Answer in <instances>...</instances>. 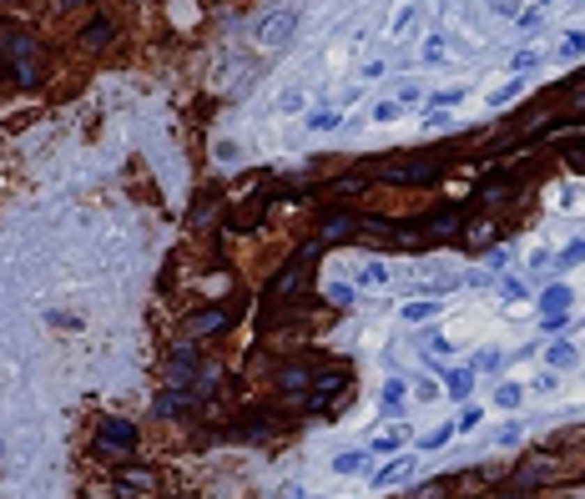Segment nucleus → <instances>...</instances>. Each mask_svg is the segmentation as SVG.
Masks as SVG:
<instances>
[{
    "label": "nucleus",
    "mask_w": 585,
    "mask_h": 499,
    "mask_svg": "<svg viewBox=\"0 0 585 499\" xmlns=\"http://www.w3.org/2000/svg\"><path fill=\"white\" fill-rule=\"evenodd\" d=\"M293 31H298V10H293V6H278L273 15H263V20L252 26V46H257V51H278Z\"/></svg>",
    "instance_id": "f257e3e1"
},
{
    "label": "nucleus",
    "mask_w": 585,
    "mask_h": 499,
    "mask_svg": "<svg viewBox=\"0 0 585 499\" xmlns=\"http://www.w3.org/2000/svg\"><path fill=\"white\" fill-rule=\"evenodd\" d=\"M409 469H414V454H404V459H394V464H383V469L374 474V484H399V479H404Z\"/></svg>",
    "instance_id": "f03ea898"
},
{
    "label": "nucleus",
    "mask_w": 585,
    "mask_h": 499,
    "mask_svg": "<svg viewBox=\"0 0 585 499\" xmlns=\"http://www.w3.org/2000/svg\"><path fill=\"white\" fill-rule=\"evenodd\" d=\"M404 112V101H374V112H368V116H374V121H394Z\"/></svg>",
    "instance_id": "7ed1b4c3"
},
{
    "label": "nucleus",
    "mask_w": 585,
    "mask_h": 499,
    "mask_svg": "<svg viewBox=\"0 0 585 499\" xmlns=\"http://www.w3.org/2000/svg\"><path fill=\"white\" fill-rule=\"evenodd\" d=\"M303 106H308V96H303V91H283V96H278V112H303Z\"/></svg>",
    "instance_id": "20e7f679"
},
{
    "label": "nucleus",
    "mask_w": 585,
    "mask_h": 499,
    "mask_svg": "<svg viewBox=\"0 0 585 499\" xmlns=\"http://www.w3.org/2000/svg\"><path fill=\"white\" fill-rule=\"evenodd\" d=\"M519 91H525V86H519V81H510V86H500V91H489V106H510Z\"/></svg>",
    "instance_id": "39448f33"
},
{
    "label": "nucleus",
    "mask_w": 585,
    "mask_h": 499,
    "mask_svg": "<svg viewBox=\"0 0 585 499\" xmlns=\"http://www.w3.org/2000/svg\"><path fill=\"white\" fill-rule=\"evenodd\" d=\"M560 263H565V268L585 263V237H575V243H565V252H560Z\"/></svg>",
    "instance_id": "423d86ee"
},
{
    "label": "nucleus",
    "mask_w": 585,
    "mask_h": 499,
    "mask_svg": "<svg viewBox=\"0 0 585 499\" xmlns=\"http://www.w3.org/2000/svg\"><path fill=\"white\" fill-rule=\"evenodd\" d=\"M106 444H137V433L126 424H112V429H106Z\"/></svg>",
    "instance_id": "0eeeda50"
},
{
    "label": "nucleus",
    "mask_w": 585,
    "mask_h": 499,
    "mask_svg": "<svg viewBox=\"0 0 585 499\" xmlns=\"http://www.w3.org/2000/svg\"><path fill=\"white\" fill-rule=\"evenodd\" d=\"M429 313H434V302H409V308H404L409 323H419V318H429Z\"/></svg>",
    "instance_id": "6e6552de"
},
{
    "label": "nucleus",
    "mask_w": 585,
    "mask_h": 499,
    "mask_svg": "<svg viewBox=\"0 0 585 499\" xmlns=\"http://www.w3.org/2000/svg\"><path fill=\"white\" fill-rule=\"evenodd\" d=\"M449 394H469V374H464V368H454V374H449Z\"/></svg>",
    "instance_id": "1a4fd4ad"
},
{
    "label": "nucleus",
    "mask_w": 585,
    "mask_h": 499,
    "mask_svg": "<svg viewBox=\"0 0 585 499\" xmlns=\"http://www.w3.org/2000/svg\"><path fill=\"white\" fill-rule=\"evenodd\" d=\"M394 96L409 106V101H419V86H414V81H399V86H394Z\"/></svg>",
    "instance_id": "9d476101"
},
{
    "label": "nucleus",
    "mask_w": 585,
    "mask_h": 499,
    "mask_svg": "<svg viewBox=\"0 0 585 499\" xmlns=\"http://www.w3.org/2000/svg\"><path fill=\"white\" fill-rule=\"evenodd\" d=\"M363 283H388V268L383 263H368L363 268Z\"/></svg>",
    "instance_id": "9b49d317"
},
{
    "label": "nucleus",
    "mask_w": 585,
    "mask_h": 499,
    "mask_svg": "<svg viewBox=\"0 0 585 499\" xmlns=\"http://www.w3.org/2000/svg\"><path fill=\"white\" fill-rule=\"evenodd\" d=\"M585 51V36H565L560 40V56H580Z\"/></svg>",
    "instance_id": "f8f14e48"
},
{
    "label": "nucleus",
    "mask_w": 585,
    "mask_h": 499,
    "mask_svg": "<svg viewBox=\"0 0 585 499\" xmlns=\"http://www.w3.org/2000/svg\"><path fill=\"white\" fill-rule=\"evenodd\" d=\"M424 61H429V66H439V61H444V40H429V46H424Z\"/></svg>",
    "instance_id": "ddd939ff"
},
{
    "label": "nucleus",
    "mask_w": 585,
    "mask_h": 499,
    "mask_svg": "<svg viewBox=\"0 0 585 499\" xmlns=\"http://www.w3.org/2000/svg\"><path fill=\"white\" fill-rule=\"evenodd\" d=\"M358 464H363V454H343V459H338V464H333V469H338V474H354V469H358Z\"/></svg>",
    "instance_id": "4468645a"
},
{
    "label": "nucleus",
    "mask_w": 585,
    "mask_h": 499,
    "mask_svg": "<svg viewBox=\"0 0 585 499\" xmlns=\"http://www.w3.org/2000/svg\"><path fill=\"white\" fill-rule=\"evenodd\" d=\"M494 399L510 408V404H519V388H515V383H500V394H494Z\"/></svg>",
    "instance_id": "2eb2a0df"
},
{
    "label": "nucleus",
    "mask_w": 585,
    "mask_h": 499,
    "mask_svg": "<svg viewBox=\"0 0 585 499\" xmlns=\"http://www.w3.org/2000/svg\"><path fill=\"white\" fill-rule=\"evenodd\" d=\"M480 414H485V408H464V419H459V433H469L474 424H480Z\"/></svg>",
    "instance_id": "dca6fc26"
},
{
    "label": "nucleus",
    "mask_w": 585,
    "mask_h": 499,
    "mask_svg": "<svg viewBox=\"0 0 585 499\" xmlns=\"http://www.w3.org/2000/svg\"><path fill=\"white\" fill-rule=\"evenodd\" d=\"M464 101V86H454V91H439V106H459Z\"/></svg>",
    "instance_id": "f3484780"
},
{
    "label": "nucleus",
    "mask_w": 585,
    "mask_h": 499,
    "mask_svg": "<svg viewBox=\"0 0 585 499\" xmlns=\"http://www.w3.org/2000/svg\"><path fill=\"white\" fill-rule=\"evenodd\" d=\"M550 358H555V363H575V348H570V343H560V348H555Z\"/></svg>",
    "instance_id": "a211bd4d"
}]
</instances>
